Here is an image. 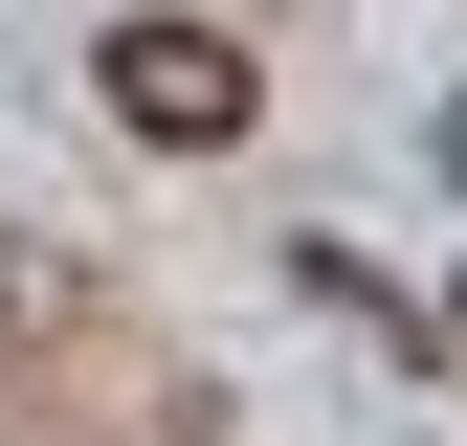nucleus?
Wrapping results in <instances>:
<instances>
[{
    "mask_svg": "<svg viewBox=\"0 0 467 446\" xmlns=\"http://www.w3.org/2000/svg\"><path fill=\"white\" fill-rule=\"evenodd\" d=\"M89 68H111V134H156V156H245V112H267L245 23H179V0H156V23H111Z\"/></svg>",
    "mask_w": 467,
    "mask_h": 446,
    "instance_id": "1",
    "label": "nucleus"
},
{
    "mask_svg": "<svg viewBox=\"0 0 467 446\" xmlns=\"http://www.w3.org/2000/svg\"><path fill=\"white\" fill-rule=\"evenodd\" d=\"M111 357V313H89V268L67 246H0V424H45L67 379Z\"/></svg>",
    "mask_w": 467,
    "mask_h": 446,
    "instance_id": "2",
    "label": "nucleus"
},
{
    "mask_svg": "<svg viewBox=\"0 0 467 446\" xmlns=\"http://www.w3.org/2000/svg\"><path fill=\"white\" fill-rule=\"evenodd\" d=\"M445 334H467V291H445Z\"/></svg>",
    "mask_w": 467,
    "mask_h": 446,
    "instance_id": "3",
    "label": "nucleus"
}]
</instances>
